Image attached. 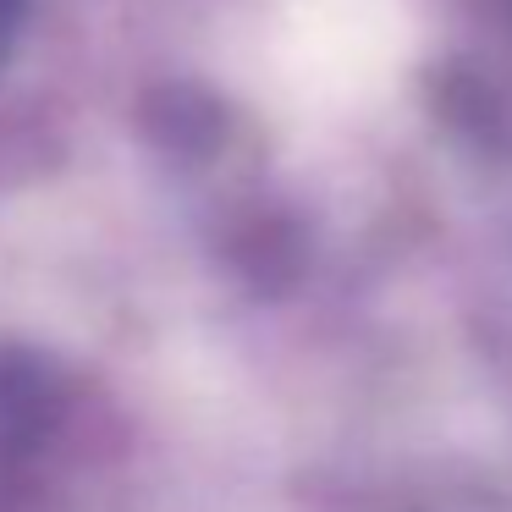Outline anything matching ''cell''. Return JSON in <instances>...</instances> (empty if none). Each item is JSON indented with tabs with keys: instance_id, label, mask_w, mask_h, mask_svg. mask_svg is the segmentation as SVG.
<instances>
[{
	"instance_id": "6da1fadb",
	"label": "cell",
	"mask_w": 512,
	"mask_h": 512,
	"mask_svg": "<svg viewBox=\"0 0 512 512\" xmlns=\"http://www.w3.org/2000/svg\"><path fill=\"white\" fill-rule=\"evenodd\" d=\"M23 6L28 0H0V67H6V56H12L17 28H23Z\"/></svg>"
}]
</instances>
